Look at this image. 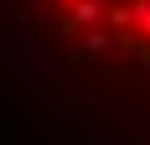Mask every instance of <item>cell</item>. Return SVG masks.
Masks as SVG:
<instances>
[{
  "mask_svg": "<svg viewBox=\"0 0 150 145\" xmlns=\"http://www.w3.org/2000/svg\"><path fill=\"white\" fill-rule=\"evenodd\" d=\"M104 21H109V36L114 42H129L135 31H129V5L124 0H104Z\"/></svg>",
  "mask_w": 150,
  "mask_h": 145,
  "instance_id": "1",
  "label": "cell"
},
{
  "mask_svg": "<svg viewBox=\"0 0 150 145\" xmlns=\"http://www.w3.org/2000/svg\"><path fill=\"white\" fill-rule=\"evenodd\" d=\"M129 31H135L140 52H150V0H129Z\"/></svg>",
  "mask_w": 150,
  "mask_h": 145,
  "instance_id": "2",
  "label": "cell"
},
{
  "mask_svg": "<svg viewBox=\"0 0 150 145\" xmlns=\"http://www.w3.org/2000/svg\"><path fill=\"white\" fill-rule=\"evenodd\" d=\"M67 11H73V26L78 31H88L93 21L104 16V0H78V5H67Z\"/></svg>",
  "mask_w": 150,
  "mask_h": 145,
  "instance_id": "3",
  "label": "cell"
},
{
  "mask_svg": "<svg viewBox=\"0 0 150 145\" xmlns=\"http://www.w3.org/2000/svg\"><path fill=\"white\" fill-rule=\"evenodd\" d=\"M78 47H83V57H104L109 47H114V36H109V31H98V26H88Z\"/></svg>",
  "mask_w": 150,
  "mask_h": 145,
  "instance_id": "4",
  "label": "cell"
},
{
  "mask_svg": "<svg viewBox=\"0 0 150 145\" xmlns=\"http://www.w3.org/2000/svg\"><path fill=\"white\" fill-rule=\"evenodd\" d=\"M62 5H78V0H62Z\"/></svg>",
  "mask_w": 150,
  "mask_h": 145,
  "instance_id": "5",
  "label": "cell"
}]
</instances>
